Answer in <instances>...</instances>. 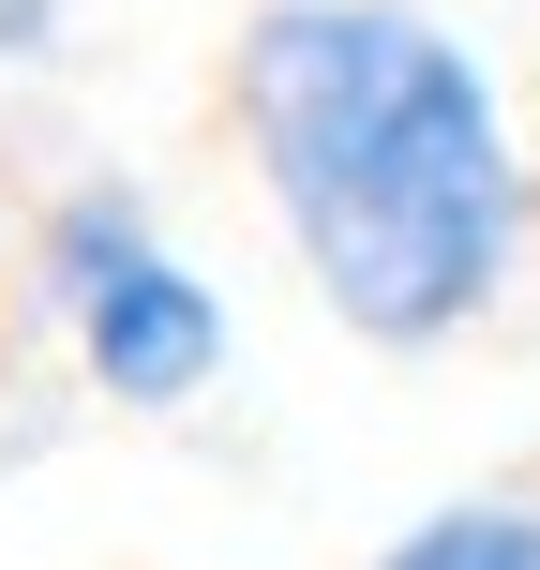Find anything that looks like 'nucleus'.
<instances>
[{
    "label": "nucleus",
    "mask_w": 540,
    "mask_h": 570,
    "mask_svg": "<svg viewBox=\"0 0 540 570\" xmlns=\"http://www.w3.org/2000/svg\"><path fill=\"white\" fill-rule=\"evenodd\" d=\"M16 285H30V315L60 331V361L90 375V405H120V421H180V405H210L226 361H240L226 285L166 240L150 180H120V166L60 180V196L30 210Z\"/></svg>",
    "instance_id": "obj_2"
},
{
    "label": "nucleus",
    "mask_w": 540,
    "mask_h": 570,
    "mask_svg": "<svg viewBox=\"0 0 540 570\" xmlns=\"http://www.w3.org/2000/svg\"><path fill=\"white\" fill-rule=\"evenodd\" d=\"M361 570H540V481L435 495V511H421V525H391Z\"/></svg>",
    "instance_id": "obj_3"
},
{
    "label": "nucleus",
    "mask_w": 540,
    "mask_h": 570,
    "mask_svg": "<svg viewBox=\"0 0 540 570\" xmlns=\"http://www.w3.org/2000/svg\"><path fill=\"white\" fill-rule=\"evenodd\" d=\"M226 150L345 345L435 361L540 256V150L481 30L435 0H240Z\"/></svg>",
    "instance_id": "obj_1"
}]
</instances>
